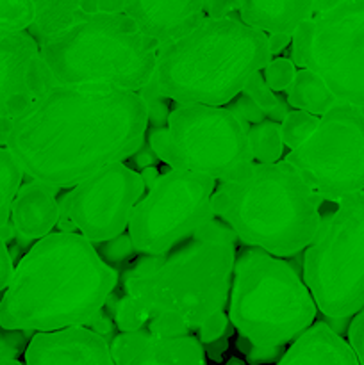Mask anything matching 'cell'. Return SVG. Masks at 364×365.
Wrapping results in <instances>:
<instances>
[{
  "mask_svg": "<svg viewBox=\"0 0 364 365\" xmlns=\"http://www.w3.org/2000/svg\"><path fill=\"white\" fill-rule=\"evenodd\" d=\"M284 160L328 202L364 191V107L335 103Z\"/></svg>",
  "mask_w": 364,
  "mask_h": 365,
  "instance_id": "obj_11",
  "label": "cell"
},
{
  "mask_svg": "<svg viewBox=\"0 0 364 365\" xmlns=\"http://www.w3.org/2000/svg\"><path fill=\"white\" fill-rule=\"evenodd\" d=\"M145 187L141 175L123 160L109 164L61 196L57 227L61 232L77 230L93 245L109 241L128 227Z\"/></svg>",
  "mask_w": 364,
  "mask_h": 365,
  "instance_id": "obj_13",
  "label": "cell"
},
{
  "mask_svg": "<svg viewBox=\"0 0 364 365\" xmlns=\"http://www.w3.org/2000/svg\"><path fill=\"white\" fill-rule=\"evenodd\" d=\"M225 365H245V362H243V360H239V359H236V356H234V359L228 360V362Z\"/></svg>",
  "mask_w": 364,
  "mask_h": 365,
  "instance_id": "obj_40",
  "label": "cell"
},
{
  "mask_svg": "<svg viewBox=\"0 0 364 365\" xmlns=\"http://www.w3.org/2000/svg\"><path fill=\"white\" fill-rule=\"evenodd\" d=\"M2 298V296H0ZM34 331L11 330L0 324V360H18L25 355Z\"/></svg>",
  "mask_w": 364,
  "mask_h": 365,
  "instance_id": "obj_30",
  "label": "cell"
},
{
  "mask_svg": "<svg viewBox=\"0 0 364 365\" xmlns=\"http://www.w3.org/2000/svg\"><path fill=\"white\" fill-rule=\"evenodd\" d=\"M214 189L216 180L209 175L184 170L157 175L128 220L136 252L163 255L213 221Z\"/></svg>",
  "mask_w": 364,
  "mask_h": 365,
  "instance_id": "obj_12",
  "label": "cell"
},
{
  "mask_svg": "<svg viewBox=\"0 0 364 365\" xmlns=\"http://www.w3.org/2000/svg\"><path fill=\"white\" fill-rule=\"evenodd\" d=\"M111 353L116 365H207L196 337H163L146 328L118 334L111 342Z\"/></svg>",
  "mask_w": 364,
  "mask_h": 365,
  "instance_id": "obj_17",
  "label": "cell"
},
{
  "mask_svg": "<svg viewBox=\"0 0 364 365\" xmlns=\"http://www.w3.org/2000/svg\"><path fill=\"white\" fill-rule=\"evenodd\" d=\"M296 73V64L288 57H277V59L268 61L266 66L263 68V75L266 84L273 91H285L293 82Z\"/></svg>",
  "mask_w": 364,
  "mask_h": 365,
  "instance_id": "obj_29",
  "label": "cell"
},
{
  "mask_svg": "<svg viewBox=\"0 0 364 365\" xmlns=\"http://www.w3.org/2000/svg\"><path fill=\"white\" fill-rule=\"evenodd\" d=\"M241 93H245L248 98H252L253 103H256L264 114H268V116H270V114L282 103L280 100H278V96L275 95L273 89L266 84L264 75L261 73V70L248 78V82H246Z\"/></svg>",
  "mask_w": 364,
  "mask_h": 365,
  "instance_id": "obj_27",
  "label": "cell"
},
{
  "mask_svg": "<svg viewBox=\"0 0 364 365\" xmlns=\"http://www.w3.org/2000/svg\"><path fill=\"white\" fill-rule=\"evenodd\" d=\"M318 121H320V116H316V114H310L298 109L289 110L284 116V120L280 121V135L282 141H284V146L293 150L302 145L313 134Z\"/></svg>",
  "mask_w": 364,
  "mask_h": 365,
  "instance_id": "obj_25",
  "label": "cell"
},
{
  "mask_svg": "<svg viewBox=\"0 0 364 365\" xmlns=\"http://www.w3.org/2000/svg\"><path fill=\"white\" fill-rule=\"evenodd\" d=\"M57 187L34 180L21 185L11 207V227L24 242L39 241L57 227L59 202Z\"/></svg>",
  "mask_w": 364,
  "mask_h": 365,
  "instance_id": "obj_18",
  "label": "cell"
},
{
  "mask_svg": "<svg viewBox=\"0 0 364 365\" xmlns=\"http://www.w3.org/2000/svg\"><path fill=\"white\" fill-rule=\"evenodd\" d=\"M231 11H238V0H207L206 16H228Z\"/></svg>",
  "mask_w": 364,
  "mask_h": 365,
  "instance_id": "obj_36",
  "label": "cell"
},
{
  "mask_svg": "<svg viewBox=\"0 0 364 365\" xmlns=\"http://www.w3.org/2000/svg\"><path fill=\"white\" fill-rule=\"evenodd\" d=\"M238 235L213 220L163 255H145L123 274V298L141 327L163 337L198 331L225 309Z\"/></svg>",
  "mask_w": 364,
  "mask_h": 365,
  "instance_id": "obj_2",
  "label": "cell"
},
{
  "mask_svg": "<svg viewBox=\"0 0 364 365\" xmlns=\"http://www.w3.org/2000/svg\"><path fill=\"white\" fill-rule=\"evenodd\" d=\"M95 248L96 252H98L100 259L106 264H109L111 267L116 266V264L127 262L131 257H134V253H138L134 245H132L131 235L127 234H120L116 235V237L109 239V241L98 242Z\"/></svg>",
  "mask_w": 364,
  "mask_h": 365,
  "instance_id": "obj_28",
  "label": "cell"
},
{
  "mask_svg": "<svg viewBox=\"0 0 364 365\" xmlns=\"http://www.w3.org/2000/svg\"><path fill=\"white\" fill-rule=\"evenodd\" d=\"M203 346V351L209 355V359L213 360V362H221V359H223L225 351H227L228 348V337L227 335H223V337L216 339V341L209 342V344H202Z\"/></svg>",
  "mask_w": 364,
  "mask_h": 365,
  "instance_id": "obj_37",
  "label": "cell"
},
{
  "mask_svg": "<svg viewBox=\"0 0 364 365\" xmlns=\"http://www.w3.org/2000/svg\"><path fill=\"white\" fill-rule=\"evenodd\" d=\"M148 109L138 91L54 84L14 121L6 148L32 180L74 187L143 146Z\"/></svg>",
  "mask_w": 364,
  "mask_h": 365,
  "instance_id": "obj_1",
  "label": "cell"
},
{
  "mask_svg": "<svg viewBox=\"0 0 364 365\" xmlns=\"http://www.w3.org/2000/svg\"><path fill=\"white\" fill-rule=\"evenodd\" d=\"M148 145L173 170L234 180L253 166L248 123L223 106L177 102L164 127H153Z\"/></svg>",
  "mask_w": 364,
  "mask_h": 365,
  "instance_id": "obj_9",
  "label": "cell"
},
{
  "mask_svg": "<svg viewBox=\"0 0 364 365\" xmlns=\"http://www.w3.org/2000/svg\"><path fill=\"white\" fill-rule=\"evenodd\" d=\"M291 59L320 75L339 102L364 107V0H341L300 24Z\"/></svg>",
  "mask_w": 364,
  "mask_h": 365,
  "instance_id": "obj_10",
  "label": "cell"
},
{
  "mask_svg": "<svg viewBox=\"0 0 364 365\" xmlns=\"http://www.w3.org/2000/svg\"><path fill=\"white\" fill-rule=\"evenodd\" d=\"M25 365H116L109 342L86 327L38 331L25 351Z\"/></svg>",
  "mask_w": 364,
  "mask_h": 365,
  "instance_id": "obj_16",
  "label": "cell"
},
{
  "mask_svg": "<svg viewBox=\"0 0 364 365\" xmlns=\"http://www.w3.org/2000/svg\"><path fill=\"white\" fill-rule=\"evenodd\" d=\"M248 143L253 159L259 163H277L282 157L284 141L280 135V123L264 120L248 128Z\"/></svg>",
  "mask_w": 364,
  "mask_h": 365,
  "instance_id": "obj_24",
  "label": "cell"
},
{
  "mask_svg": "<svg viewBox=\"0 0 364 365\" xmlns=\"http://www.w3.org/2000/svg\"><path fill=\"white\" fill-rule=\"evenodd\" d=\"M275 365H360L352 346L327 323H314Z\"/></svg>",
  "mask_w": 364,
  "mask_h": 365,
  "instance_id": "obj_19",
  "label": "cell"
},
{
  "mask_svg": "<svg viewBox=\"0 0 364 365\" xmlns=\"http://www.w3.org/2000/svg\"><path fill=\"white\" fill-rule=\"evenodd\" d=\"M285 353V348H253L246 351V362L250 365H266L277 364Z\"/></svg>",
  "mask_w": 364,
  "mask_h": 365,
  "instance_id": "obj_34",
  "label": "cell"
},
{
  "mask_svg": "<svg viewBox=\"0 0 364 365\" xmlns=\"http://www.w3.org/2000/svg\"><path fill=\"white\" fill-rule=\"evenodd\" d=\"M232 328L234 327L228 324V316H225V312L221 310V312L209 317V319L198 328V341L202 342V344H209V342L216 341V339L223 337V335L231 337Z\"/></svg>",
  "mask_w": 364,
  "mask_h": 365,
  "instance_id": "obj_31",
  "label": "cell"
},
{
  "mask_svg": "<svg viewBox=\"0 0 364 365\" xmlns=\"http://www.w3.org/2000/svg\"><path fill=\"white\" fill-rule=\"evenodd\" d=\"M54 84L29 31H0V146L14 121Z\"/></svg>",
  "mask_w": 364,
  "mask_h": 365,
  "instance_id": "obj_14",
  "label": "cell"
},
{
  "mask_svg": "<svg viewBox=\"0 0 364 365\" xmlns=\"http://www.w3.org/2000/svg\"><path fill=\"white\" fill-rule=\"evenodd\" d=\"M323 202L282 159L253 164L243 177L221 182L213 192V212L241 242L284 259L313 241Z\"/></svg>",
  "mask_w": 364,
  "mask_h": 365,
  "instance_id": "obj_5",
  "label": "cell"
},
{
  "mask_svg": "<svg viewBox=\"0 0 364 365\" xmlns=\"http://www.w3.org/2000/svg\"><path fill=\"white\" fill-rule=\"evenodd\" d=\"M207 0H86V13L127 14L157 45L178 38L206 16Z\"/></svg>",
  "mask_w": 364,
  "mask_h": 365,
  "instance_id": "obj_15",
  "label": "cell"
},
{
  "mask_svg": "<svg viewBox=\"0 0 364 365\" xmlns=\"http://www.w3.org/2000/svg\"><path fill=\"white\" fill-rule=\"evenodd\" d=\"M14 273V262L13 257H11L9 250H7L6 239L0 235V294L7 289L11 278Z\"/></svg>",
  "mask_w": 364,
  "mask_h": 365,
  "instance_id": "obj_35",
  "label": "cell"
},
{
  "mask_svg": "<svg viewBox=\"0 0 364 365\" xmlns=\"http://www.w3.org/2000/svg\"><path fill=\"white\" fill-rule=\"evenodd\" d=\"M34 16V0H0V31H29Z\"/></svg>",
  "mask_w": 364,
  "mask_h": 365,
  "instance_id": "obj_26",
  "label": "cell"
},
{
  "mask_svg": "<svg viewBox=\"0 0 364 365\" xmlns=\"http://www.w3.org/2000/svg\"><path fill=\"white\" fill-rule=\"evenodd\" d=\"M228 321L253 348H285L314 323L316 302L280 257L246 248L236 257Z\"/></svg>",
  "mask_w": 364,
  "mask_h": 365,
  "instance_id": "obj_7",
  "label": "cell"
},
{
  "mask_svg": "<svg viewBox=\"0 0 364 365\" xmlns=\"http://www.w3.org/2000/svg\"><path fill=\"white\" fill-rule=\"evenodd\" d=\"M285 91H288L289 106L298 110L316 114V116H321L335 103H339L323 78L307 68L296 71L295 78Z\"/></svg>",
  "mask_w": 364,
  "mask_h": 365,
  "instance_id": "obj_21",
  "label": "cell"
},
{
  "mask_svg": "<svg viewBox=\"0 0 364 365\" xmlns=\"http://www.w3.org/2000/svg\"><path fill=\"white\" fill-rule=\"evenodd\" d=\"M227 106L228 109L234 110L245 123H261V121H264V116H266V114L253 103V100L248 98L245 93H243L241 96H234Z\"/></svg>",
  "mask_w": 364,
  "mask_h": 365,
  "instance_id": "obj_32",
  "label": "cell"
},
{
  "mask_svg": "<svg viewBox=\"0 0 364 365\" xmlns=\"http://www.w3.org/2000/svg\"><path fill=\"white\" fill-rule=\"evenodd\" d=\"M0 365H24V364H20L18 360H0Z\"/></svg>",
  "mask_w": 364,
  "mask_h": 365,
  "instance_id": "obj_39",
  "label": "cell"
},
{
  "mask_svg": "<svg viewBox=\"0 0 364 365\" xmlns=\"http://www.w3.org/2000/svg\"><path fill=\"white\" fill-rule=\"evenodd\" d=\"M84 2L86 0H34L36 16L29 27V34L39 45L43 39L56 34L82 16L86 13Z\"/></svg>",
  "mask_w": 364,
  "mask_h": 365,
  "instance_id": "obj_22",
  "label": "cell"
},
{
  "mask_svg": "<svg viewBox=\"0 0 364 365\" xmlns=\"http://www.w3.org/2000/svg\"><path fill=\"white\" fill-rule=\"evenodd\" d=\"M270 59L266 32L239 16H203L188 32L159 45L146 88L175 102L227 106Z\"/></svg>",
  "mask_w": 364,
  "mask_h": 365,
  "instance_id": "obj_4",
  "label": "cell"
},
{
  "mask_svg": "<svg viewBox=\"0 0 364 365\" xmlns=\"http://www.w3.org/2000/svg\"><path fill=\"white\" fill-rule=\"evenodd\" d=\"M157 45L127 14L84 13L39 43L56 84L113 86L141 91L156 68Z\"/></svg>",
  "mask_w": 364,
  "mask_h": 365,
  "instance_id": "obj_6",
  "label": "cell"
},
{
  "mask_svg": "<svg viewBox=\"0 0 364 365\" xmlns=\"http://www.w3.org/2000/svg\"><path fill=\"white\" fill-rule=\"evenodd\" d=\"M335 203L303 253V282L328 327L341 335L364 309V191Z\"/></svg>",
  "mask_w": 364,
  "mask_h": 365,
  "instance_id": "obj_8",
  "label": "cell"
},
{
  "mask_svg": "<svg viewBox=\"0 0 364 365\" xmlns=\"http://www.w3.org/2000/svg\"><path fill=\"white\" fill-rule=\"evenodd\" d=\"M318 0H238L239 18L266 34H293L316 13Z\"/></svg>",
  "mask_w": 364,
  "mask_h": 365,
  "instance_id": "obj_20",
  "label": "cell"
},
{
  "mask_svg": "<svg viewBox=\"0 0 364 365\" xmlns=\"http://www.w3.org/2000/svg\"><path fill=\"white\" fill-rule=\"evenodd\" d=\"M289 43H291V34H282V32L268 34V48H270L271 56H277V53L280 52V50H284Z\"/></svg>",
  "mask_w": 364,
  "mask_h": 365,
  "instance_id": "obj_38",
  "label": "cell"
},
{
  "mask_svg": "<svg viewBox=\"0 0 364 365\" xmlns=\"http://www.w3.org/2000/svg\"><path fill=\"white\" fill-rule=\"evenodd\" d=\"M346 335H348V344L352 346L357 360H359L360 365H364V309H360L352 317Z\"/></svg>",
  "mask_w": 364,
  "mask_h": 365,
  "instance_id": "obj_33",
  "label": "cell"
},
{
  "mask_svg": "<svg viewBox=\"0 0 364 365\" xmlns=\"http://www.w3.org/2000/svg\"><path fill=\"white\" fill-rule=\"evenodd\" d=\"M24 175L13 153L6 146H0V235L9 228L11 207L18 189L21 187Z\"/></svg>",
  "mask_w": 364,
  "mask_h": 365,
  "instance_id": "obj_23",
  "label": "cell"
},
{
  "mask_svg": "<svg viewBox=\"0 0 364 365\" xmlns=\"http://www.w3.org/2000/svg\"><path fill=\"white\" fill-rule=\"evenodd\" d=\"M116 282L114 267L84 235L50 232L14 266L0 298V324L34 334L86 327L103 309Z\"/></svg>",
  "mask_w": 364,
  "mask_h": 365,
  "instance_id": "obj_3",
  "label": "cell"
}]
</instances>
